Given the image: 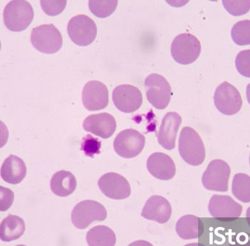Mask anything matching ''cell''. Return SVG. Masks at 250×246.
<instances>
[{"label":"cell","instance_id":"9c48e42d","mask_svg":"<svg viewBox=\"0 0 250 246\" xmlns=\"http://www.w3.org/2000/svg\"><path fill=\"white\" fill-rule=\"evenodd\" d=\"M214 105L225 115L237 114L242 107V98L237 88L225 82L219 85L214 95Z\"/></svg>","mask_w":250,"mask_h":246},{"label":"cell","instance_id":"5bb4252c","mask_svg":"<svg viewBox=\"0 0 250 246\" xmlns=\"http://www.w3.org/2000/svg\"><path fill=\"white\" fill-rule=\"evenodd\" d=\"M108 88L98 81L88 82L82 91V102L89 111L104 110L108 106Z\"/></svg>","mask_w":250,"mask_h":246},{"label":"cell","instance_id":"7c38bea8","mask_svg":"<svg viewBox=\"0 0 250 246\" xmlns=\"http://www.w3.org/2000/svg\"><path fill=\"white\" fill-rule=\"evenodd\" d=\"M113 102L122 112H135L141 108L142 93L138 88L129 85L117 86L113 91Z\"/></svg>","mask_w":250,"mask_h":246},{"label":"cell","instance_id":"ba28073f","mask_svg":"<svg viewBox=\"0 0 250 246\" xmlns=\"http://www.w3.org/2000/svg\"><path fill=\"white\" fill-rule=\"evenodd\" d=\"M67 32L75 44L86 46L95 41L98 29L96 23L89 16L79 15L70 19L67 25Z\"/></svg>","mask_w":250,"mask_h":246},{"label":"cell","instance_id":"d6986e66","mask_svg":"<svg viewBox=\"0 0 250 246\" xmlns=\"http://www.w3.org/2000/svg\"><path fill=\"white\" fill-rule=\"evenodd\" d=\"M0 175L3 180L7 183L13 185L20 183L26 177V165L20 157L11 155L1 165Z\"/></svg>","mask_w":250,"mask_h":246},{"label":"cell","instance_id":"4dcf8cb0","mask_svg":"<svg viewBox=\"0 0 250 246\" xmlns=\"http://www.w3.org/2000/svg\"><path fill=\"white\" fill-rule=\"evenodd\" d=\"M14 201V194L11 190L0 186V211L8 210Z\"/></svg>","mask_w":250,"mask_h":246},{"label":"cell","instance_id":"8992f818","mask_svg":"<svg viewBox=\"0 0 250 246\" xmlns=\"http://www.w3.org/2000/svg\"><path fill=\"white\" fill-rule=\"evenodd\" d=\"M230 176V167L228 163L220 159L211 160L203 175V185L208 191L226 192Z\"/></svg>","mask_w":250,"mask_h":246},{"label":"cell","instance_id":"8fae6325","mask_svg":"<svg viewBox=\"0 0 250 246\" xmlns=\"http://www.w3.org/2000/svg\"><path fill=\"white\" fill-rule=\"evenodd\" d=\"M208 211L214 219L232 222L240 217L243 207L229 196L213 195L208 203Z\"/></svg>","mask_w":250,"mask_h":246},{"label":"cell","instance_id":"f35d334b","mask_svg":"<svg viewBox=\"0 0 250 246\" xmlns=\"http://www.w3.org/2000/svg\"><path fill=\"white\" fill-rule=\"evenodd\" d=\"M23 246V245H19V246Z\"/></svg>","mask_w":250,"mask_h":246},{"label":"cell","instance_id":"f546056e","mask_svg":"<svg viewBox=\"0 0 250 246\" xmlns=\"http://www.w3.org/2000/svg\"><path fill=\"white\" fill-rule=\"evenodd\" d=\"M101 141L90 135H86L82 141V150L86 156L90 157H93L94 155L99 154L101 152Z\"/></svg>","mask_w":250,"mask_h":246},{"label":"cell","instance_id":"d4e9b609","mask_svg":"<svg viewBox=\"0 0 250 246\" xmlns=\"http://www.w3.org/2000/svg\"><path fill=\"white\" fill-rule=\"evenodd\" d=\"M118 0H89V8L98 18L108 17L117 9Z\"/></svg>","mask_w":250,"mask_h":246},{"label":"cell","instance_id":"d590c367","mask_svg":"<svg viewBox=\"0 0 250 246\" xmlns=\"http://www.w3.org/2000/svg\"><path fill=\"white\" fill-rule=\"evenodd\" d=\"M246 219L247 221H248V224L250 226V207L247 210Z\"/></svg>","mask_w":250,"mask_h":246},{"label":"cell","instance_id":"52a82bcc","mask_svg":"<svg viewBox=\"0 0 250 246\" xmlns=\"http://www.w3.org/2000/svg\"><path fill=\"white\" fill-rule=\"evenodd\" d=\"M145 89L148 102L157 110H165L171 98V88L161 75L152 73L145 80Z\"/></svg>","mask_w":250,"mask_h":246},{"label":"cell","instance_id":"4316f807","mask_svg":"<svg viewBox=\"0 0 250 246\" xmlns=\"http://www.w3.org/2000/svg\"><path fill=\"white\" fill-rule=\"evenodd\" d=\"M223 4L233 16H243L250 10V0H223Z\"/></svg>","mask_w":250,"mask_h":246},{"label":"cell","instance_id":"83f0119b","mask_svg":"<svg viewBox=\"0 0 250 246\" xmlns=\"http://www.w3.org/2000/svg\"><path fill=\"white\" fill-rule=\"evenodd\" d=\"M41 5L48 16H58L65 9L67 0H41Z\"/></svg>","mask_w":250,"mask_h":246},{"label":"cell","instance_id":"277c9868","mask_svg":"<svg viewBox=\"0 0 250 246\" xmlns=\"http://www.w3.org/2000/svg\"><path fill=\"white\" fill-rule=\"evenodd\" d=\"M31 43L41 52L54 54L62 46V36L54 25H41L32 29Z\"/></svg>","mask_w":250,"mask_h":246},{"label":"cell","instance_id":"2e32d148","mask_svg":"<svg viewBox=\"0 0 250 246\" xmlns=\"http://www.w3.org/2000/svg\"><path fill=\"white\" fill-rule=\"evenodd\" d=\"M83 128L87 132L105 139L112 136L115 132L117 122L111 114L101 113L86 117L83 121Z\"/></svg>","mask_w":250,"mask_h":246},{"label":"cell","instance_id":"30bf717a","mask_svg":"<svg viewBox=\"0 0 250 246\" xmlns=\"http://www.w3.org/2000/svg\"><path fill=\"white\" fill-rule=\"evenodd\" d=\"M145 142V136L136 130H125L116 137L114 150L121 157L132 158L142 152Z\"/></svg>","mask_w":250,"mask_h":246},{"label":"cell","instance_id":"74e56055","mask_svg":"<svg viewBox=\"0 0 250 246\" xmlns=\"http://www.w3.org/2000/svg\"><path fill=\"white\" fill-rule=\"evenodd\" d=\"M209 1H217V0H209Z\"/></svg>","mask_w":250,"mask_h":246},{"label":"cell","instance_id":"ffe728a7","mask_svg":"<svg viewBox=\"0 0 250 246\" xmlns=\"http://www.w3.org/2000/svg\"><path fill=\"white\" fill-rule=\"evenodd\" d=\"M176 232L182 239H197L204 234V223L197 216L187 215L181 217L176 222Z\"/></svg>","mask_w":250,"mask_h":246},{"label":"cell","instance_id":"7a4b0ae2","mask_svg":"<svg viewBox=\"0 0 250 246\" xmlns=\"http://www.w3.org/2000/svg\"><path fill=\"white\" fill-rule=\"evenodd\" d=\"M4 23L12 32H21L32 23L34 11L26 0H12L4 7Z\"/></svg>","mask_w":250,"mask_h":246},{"label":"cell","instance_id":"7402d4cb","mask_svg":"<svg viewBox=\"0 0 250 246\" xmlns=\"http://www.w3.org/2000/svg\"><path fill=\"white\" fill-rule=\"evenodd\" d=\"M25 229V223L21 218L9 215L0 224V240L10 242L19 239L24 233Z\"/></svg>","mask_w":250,"mask_h":246},{"label":"cell","instance_id":"ab89813d","mask_svg":"<svg viewBox=\"0 0 250 246\" xmlns=\"http://www.w3.org/2000/svg\"><path fill=\"white\" fill-rule=\"evenodd\" d=\"M0 49H1V43H0Z\"/></svg>","mask_w":250,"mask_h":246},{"label":"cell","instance_id":"6da1fadb","mask_svg":"<svg viewBox=\"0 0 250 246\" xmlns=\"http://www.w3.org/2000/svg\"><path fill=\"white\" fill-rule=\"evenodd\" d=\"M179 151L182 159L191 166H200L206 158L204 142L199 134L190 127H185L181 131Z\"/></svg>","mask_w":250,"mask_h":246},{"label":"cell","instance_id":"836d02e7","mask_svg":"<svg viewBox=\"0 0 250 246\" xmlns=\"http://www.w3.org/2000/svg\"><path fill=\"white\" fill-rule=\"evenodd\" d=\"M128 246H154L151 243L146 241H136L132 242Z\"/></svg>","mask_w":250,"mask_h":246},{"label":"cell","instance_id":"60d3db41","mask_svg":"<svg viewBox=\"0 0 250 246\" xmlns=\"http://www.w3.org/2000/svg\"></svg>","mask_w":250,"mask_h":246},{"label":"cell","instance_id":"d6a6232c","mask_svg":"<svg viewBox=\"0 0 250 246\" xmlns=\"http://www.w3.org/2000/svg\"><path fill=\"white\" fill-rule=\"evenodd\" d=\"M166 1L172 7H181L186 5L189 2V0H166Z\"/></svg>","mask_w":250,"mask_h":246},{"label":"cell","instance_id":"4fadbf2b","mask_svg":"<svg viewBox=\"0 0 250 246\" xmlns=\"http://www.w3.org/2000/svg\"><path fill=\"white\" fill-rule=\"evenodd\" d=\"M98 186L104 195L112 200H125L130 196L129 182L120 174L114 172L105 174L100 178Z\"/></svg>","mask_w":250,"mask_h":246},{"label":"cell","instance_id":"3957f363","mask_svg":"<svg viewBox=\"0 0 250 246\" xmlns=\"http://www.w3.org/2000/svg\"><path fill=\"white\" fill-rule=\"evenodd\" d=\"M107 219V210L101 203L85 200L76 204L71 213L75 227L84 229L95 222H104Z\"/></svg>","mask_w":250,"mask_h":246},{"label":"cell","instance_id":"e575fe53","mask_svg":"<svg viewBox=\"0 0 250 246\" xmlns=\"http://www.w3.org/2000/svg\"><path fill=\"white\" fill-rule=\"evenodd\" d=\"M247 99L250 105V84L247 87Z\"/></svg>","mask_w":250,"mask_h":246},{"label":"cell","instance_id":"8d00e7d4","mask_svg":"<svg viewBox=\"0 0 250 246\" xmlns=\"http://www.w3.org/2000/svg\"><path fill=\"white\" fill-rule=\"evenodd\" d=\"M185 246H206L204 244H200V243H195V244H188V245Z\"/></svg>","mask_w":250,"mask_h":246},{"label":"cell","instance_id":"ac0fdd59","mask_svg":"<svg viewBox=\"0 0 250 246\" xmlns=\"http://www.w3.org/2000/svg\"><path fill=\"white\" fill-rule=\"evenodd\" d=\"M148 172L160 180H169L176 175V165L173 159L162 153L151 154L147 159Z\"/></svg>","mask_w":250,"mask_h":246},{"label":"cell","instance_id":"f1b7e54d","mask_svg":"<svg viewBox=\"0 0 250 246\" xmlns=\"http://www.w3.org/2000/svg\"><path fill=\"white\" fill-rule=\"evenodd\" d=\"M236 67L245 77L250 78V49L240 51L236 56Z\"/></svg>","mask_w":250,"mask_h":246},{"label":"cell","instance_id":"5b68a950","mask_svg":"<svg viewBox=\"0 0 250 246\" xmlns=\"http://www.w3.org/2000/svg\"><path fill=\"white\" fill-rule=\"evenodd\" d=\"M170 51L176 63L189 65L196 61L199 57L201 51V43L193 35L181 34L173 40Z\"/></svg>","mask_w":250,"mask_h":246},{"label":"cell","instance_id":"44dd1931","mask_svg":"<svg viewBox=\"0 0 250 246\" xmlns=\"http://www.w3.org/2000/svg\"><path fill=\"white\" fill-rule=\"evenodd\" d=\"M50 185L55 195L66 197L74 192L77 187V181L71 172L62 170L54 174Z\"/></svg>","mask_w":250,"mask_h":246},{"label":"cell","instance_id":"484cf974","mask_svg":"<svg viewBox=\"0 0 250 246\" xmlns=\"http://www.w3.org/2000/svg\"><path fill=\"white\" fill-rule=\"evenodd\" d=\"M231 37L237 45H250V20L240 21L235 23L231 29Z\"/></svg>","mask_w":250,"mask_h":246},{"label":"cell","instance_id":"603a6c76","mask_svg":"<svg viewBox=\"0 0 250 246\" xmlns=\"http://www.w3.org/2000/svg\"><path fill=\"white\" fill-rule=\"evenodd\" d=\"M86 243L89 246H115L117 237L111 228L96 226L86 234Z\"/></svg>","mask_w":250,"mask_h":246},{"label":"cell","instance_id":"9a60e30c","mask_svg":"<svg viewBox=\"0 0 250 246\" xmlns=\"http://www.w3.org/2000/svg\"><path fill=\"white\" fill-rule=\"evenodd\" d=\"M172 208L170 202L161 196L150 197L141 212V216L147 220L159 224H166L171 217Z\"/></svg>","mask_w":250,"mask_h":246},{"label":"cell","instance_id":"cb8c5ba5","mask_svg":"<svg viewBox=\"0 0 250 246\" xmlns=\"http://www.w3.org/2000/svg\"><path fill=\"white\" fill-rule=\"evenodd\" d=\"M232 193L239 201L250 202V177L244 173H238L233 177Z\"/></svg>","mask_w":250,"mask_h":246},{"label":"cell","instance_id":"1f68e13d","mask_svg":"<svg viewBox=\"0 0 250 246\" xmlns=\"http://www.w3.org/2000/svg\"><path fill=\"white\" fill-rule=\"evenodd\" d=\"M9 131L5 124L0 121V148L4 147L8 140Z\"/></svg>","mask_w":250,"mask_h":246},{"label":"cell","instance_id":"e0dca14e","mask_svg":"<svg viewBox=\"0 0 250 246\" xmlns=\"http://www.w3.org/2000/svg\"><path fill=\"white\" fill-rule=\"evenodd\" d=\"M182 120L181 116L176 112H169L164 116L157 134L159 144L163 148L167 150L175 148L176 135Z\"/></svg>","mask_w":250,"mask_h":246}]
</instances>
